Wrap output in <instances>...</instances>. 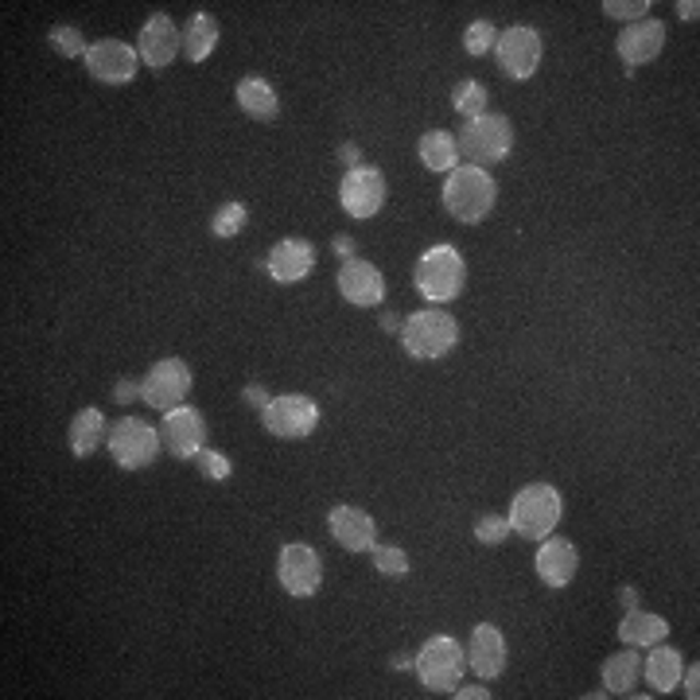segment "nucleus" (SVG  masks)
<instances>
[{"instance_id": "obj_7", "label": "nucleus", "mask_w": 700, "mask_h": 700, "mask_svg": "<svg viewBox=\"0 0 700 700\" xmlns=\"http://www.w3.org/2000/svg\"><path fill=\"white\" fill-rule=\"evenodd\" d=\"M161 443H164L161 428H152L149 420H141V417H124V420H117V425L109 428L106 448H109V455H114L117 467L144 471L149 463H156V455H161Z\"/></svg>"}, {"instance_id": "obj_28", "label": "nucleus", "mask_w": 700, "mask_h": 700, "mask_svg": "<svg viewBox=\"0 0 700 700\" xmlns=\"http://www.w3.org/2000/svg\"><path fill=\"white\" fill-rule=\"evenodd\" d=\"M214 47H218V20L211 12H195L183 27V55L191 62H203L211 59Z\"/></svg>"}, {"instance_id": "obj_24", "label": "nucleus", "mask_w": 700, "mask_h": 700, "mask_svg": "<svg viewBox=\"0 0 700 700\" xmlns=\"http://www.w3.org/2000/svg\"><path fill=\"white\" fill-rule=\"evenodd\" d=\"M639 674L642 657L634 654V646H627L622 654H612L607 665H603V689H607V697H630L634 685H639Z\"/></svg>"}, {"instance_id": "obj_18", "label": "nucleus", "mask_w": 700, "mask_h": 700, "mask_svg": "<svg viewBox=\"0 0 700 700\" xmlns=\"http://www.w3.org/2000/svg\"><path fill=\"white\" fill-rule=\"evenodd\" d=\"M339 293H343L346 304H355V308H378L381 296H385V276L378 273V265L370 261H343L339 269Z\"/></svg>"}, {"instance_id": "obj_41", "label": "nucleus", "mask_w": 700, "mask_h": 700, "mask_svg": "<svg viewBox=\"0 0 700 700\" xmlns=\"http://www.w3.org/2000/svg\"><path fill=\"white\" fill-rule=\"evenodd\" d=\"M452 697H460V700H487L490 689H487V685H467V689L452 692Z\"/></svg>"}, {"instance_id": "obj_1", "label": "nucleus", "mask_w": 700, "mask_h": 700, "mask_svg": "<svg viewBox=\"0 0 700 700\" xmlns=\"http://www.w3.org/2000/svg\"><path fill=\"white\" fill-rule=\"evenodd\" d=\"M495 191L498 187L487 171L475 168V164H463V168L448 171V179H443V211L452 214L455 222H463V226H475L495 206Z\"/></svg>"}, {"instance_id": "obj_35", "label": "nucleus", "mask_w": 700, "mask_h": 700, "mask_svg": "<svg viewBox=\"0 0 700 700\" xmlns=\"http://www.w3.org/2000/svg\"><path fill=\"white\" fill-rule=\"evenodd\" d=\"M195 460H199V471H203L206 479H214V483H226L234 475V463L226 460L222 452H211V448H203Z\"/></svg>"}, {"instance_id": "obj_26", "label": "nucleus", "mask_w": 700, "mask_h": 700, "mask_svg": "<svg viewBox=\"0 0 700 700\" xmlns=\"http://www.w3.org/2000/svg\"><path fill=\"white\" fill-rule=\"evenodd\" d=\"M420 152V164L428 171H455L460 168V144H455L452 133H443V129H428L417 144Z\"/></svg>"}, {"instance_id": "obj_19", "label": "nucleus", "mask_w": 700, "mask_h": 700, "mask_svg": "<svg viewBox=\"0 0 700 700\" xmlns=\"http://www.w3.org/2000/svg\"><path fill=\"white\" fill-rule=\"evenodd\" d=\"M328 530H331V537L351 553H366L378 545V522L366 514L363 506H346V502L335 506L328 518Z\"/></svg>"}, {"instance_id": "obj_43", "label": "nucleus", "mask_w": 700, "mask_h": 700, "mask_svg": "<svg viewBox=\"0 0 700 700\" xmlns=\"http://www.w3.org/2000/svg\"><path fill=\"white\" fill-rule=\"evenodd\" d=\"M677 16H681V20H697L700 16V4H697V0H681V4H677Z\"/></svg>"}, {"instance_id": "obj_25", "label": "nucleus", "mask_w": 700, "mask_h": 700, "mask_svg": "<svg viewBox=\"0 0 700 700\" xmlns=\"http://www.w3.org/2000/svg\"><path fill=\"white\" fill-rule=\"evenodd\" d=\"M241 114L253 117V121H273L281 114V102H276V90L269 86L265 79H241L238 90H234Z\"/></svg>"}, {"instance_id": "obj_39", "label": "nucleus", "mask_w": 700, "mask_h": 700, "mask_svg": "<svg viewBox=\"0 0 700 700\" xmlns=\"http://www.w3.org/2000/svg\"><path fill=\"white\" fill-rule=\"evenodd\" d=\"M339 161L346 164V171H355L358 164H363V152H358V144H343V149H339Z\"/></svg>"}, {"instance_id": "obj_20", "label": "nucleus", "mask_w": 700, "mask_h": 700, "mask_svg": "<svg viewBox=\"0 0 700 700\" xmlns=\"http://www.w3.org/2000/svg\"><path fill=\"white\" fill-rule=\"evenodd\" d=\"M533 568L537 577L545 580L549 588H568L577 580V568H580V553L572 541L565 537H545L541 541L537 557H533Z\"/></svg>"}, {"instance_id": "obj_21", "label": "nucleus", "mask_w": 700, "mask_h": 700, "mask_svg": "<svg viewBox=\"0 0 700 700\" xmlns=\"http://www.w3.org/2000/svg\"><path fill=\"white\" fill-rule=\"evenodd\" d=\"M467 665L475 669V677L495 681L506 674V639L495 622H479L471 630V646H467Z\"/></svg>"}, {"instance_id": "obj_12", "label": "nucleus", "mask_w": 700, "mask_h": 700, "mask_svg": "<svg viewBox=\"0 0 700 700\" xmlns=\"http://www.w3.org/2000/svg\"><path fill=\"white\" fill-rule=\"evenodd\" d=\"M137 67H141V55L124 44V39H98V44H90L86 51V71L98 82H106V86L133 82Z\"/></svg>"}, {"instance_id": "obj_4", "label": "nucleus", "mask_w": 700, "mask_h": 700, "mask_svg": "<svg viewBox=\"0 0 700 700\" xmlns=\"http://www.w3.org/2000/svg\"><path fill=\"white\" fill-rule=\"evenodd\" d=\"M455 144H460L463 161H471L475 168H479V164H498L514 149V124L502 114L471 117L460 129V137H455Z\"/></svg>"}, {"instance_id": "obj_29", "label": "nucleus", "mask_w": 700, "mask_h": 700, "mask_svg": "<svg viewBox=\"0 0 700 700\" xmlns=\"http://www.w3.org/2000/svg\"><path fill=\"white\" fill-rule=\"evenodd\" d=\"M452 106H455V114L460 117H483L487 114V86L483 82H475V79H467V82H460V86L452 90Z\"/></svg>"}, {"instance_id": "obj_30", "label": "nucleus", "mask_w": 700, "mask_h": 700, "mask_svg": "<svg viewBox=\"0 0 700 700\" xmlns=\"http://www.w3.org/2000/svg\"><path fill=\"white\" fill-rule=\"evenodd\" d=\"M249 222V206L246 203H222L211 218V234L214 238H238L241 226Z\"/></svg>"}, {"instance_id": "obj_44", "label": "nucleus", "mask_w": 700, "mask_h": 700, "mask_svg": "<svg viewBox=\"0 0 700 700\" xmlns=\"http://www.w3.org/2000/svg\"><path fill=\"white\" fill-rule=\"evenodd\" d=\"M619 603L627 607V612H630V607H639V592H634V588H622V592H619Z\"/></svg>"}, {"instance_id": "obj_5", "label": "nucleus", "mask_w": 700, "mask_h": 700, "mask_svg": "<svg viewBox=\"0 0 700 700\" xmlns=\"http://www.w3.org/2000/svg\"><path fill=\"white\" fill-rule=\"evenodd\" d=\"M413 276H417V288L425 300L448 304L463 293V284H467V265H463L455 246H432L420 253L417 273Z\"/></svg>"}, {"instance_id": "obj_14", "label": "nucleus", "mask_w": 700, "mask_h": 700, "mask_svg": "<svg viewBox=\"0 0 700 700\" xmlns=\"http://www.w3.org/2000/svg\"><path fill=\"white\" fill-rule=\"evenodd\" d=\"M164 448H168L176 460H195L199 452L206 448V420L199 408L179 405L171 413H164Z\"/></svg>"}, {"instance_id": "obj_16", "label": "nucleus", "mask_w": 700, "mask_h": 700, "mask_svg": "<svg viewBox=\"0 0 700 700\" xmlns=\"http://www.w3.org/2000/svg\"><path fill=\"white\" fill-rule=\"evenodd\" d=\"M665 47V27L662 20H639V24H630L619 39H615V51H619L622 67L627 74H634V67H646L662 55Z\"/></svg>"}, {"instance_id": "obj_27", "label": "nucleus", "mask_w": 700, "mask_h": 700, "mask_svg": "<svg viewBox=\"0 0 700 700\" xmlns=\"http://www.w3.org/2000/svg\"><path fill=\"white\" fill-rule=\"evenodd\" d=\"M102 436H106V417H102V408H82L79 417L71 420L67 440H71V452L79 455V460H86V455H94L102 448Z\"/></svg>"}, {"instance_id": "obj_17", "label": "nucleus", "mask_w": 700, "mask_h": 700, "mask_svg": "<svg viewBox=\"0 0 700 700\" xmlns=\"http://www.w3.org/2000/svg\"><path fill=\"white\" fill-rule=\"evenodd\" d=\"M265 269L276 284H300L316 269V246L308 238H281L269 249Z\"/></svg>"}, {"instance_id": "obj_33", "label": "nucleus", "mask_w": 700, "mask_h": 700, "mask_svg": "<svg viewBox=\"0 0 700 700\" xmlns=\"http://www.w3.org/2000/svg\"><path fill=\"white\" fill-rule=\"evenodd\" d=\"M495 44H498V32H495V24H490V20H475V24L463 32V51L475 55V59H479V55H487Z\"/></svg>"}, {"instance_id": "obj_32", "label": "nucleus", "mask_w": 700, "mask_h": 700, "mask_svg": "<svg viewBox=\"0 0 700 700\" xmlns=\"http://www.w3.org/2000/svg\"><path fill=\"white\" fill-rule=\"evenodd\" d=\"M373 568H378L381 577H408L413 560L398 545H373Z\"/></svg>"}, {"instance_id": "obj_40", "label": "nucleus", "mask_w": 700, "mask_h": 700, "mask_svg": "<svg viewBox=\"0 0 700 700\" xmlns=\"http://www.w3.org/2000/svg\"><path fill=\"white\" fill-rule=\"evenodd\" d=\"M331 246H335V253H339L343 261L355 258V238H346V234H335V241H331Z\"/></svg>"}, {"instance_id": "obj_36", "label": "nucleus", "mask_w": 700, "mask_h": 700, "mask_svg": "<svg viewBox=\"0 0 700 700\" xmlns=\"http://www.w3.org/2000/svg\"><path fill=\"white\" fill-rule=\"evenodd\" d=\"M603 12L612 20H630V24H639V20H646L650 0H603Z\"/></svg>"}, {"instance_id": "obj_9", "label": "nucleus", "mask_w": 700, "mask_h": 700, "mask_svg": "<svg viewBox=\"0 0 700 700\" xmlns=\"http://www.w3.org/2000/svg\"><path fill=\"white\" fill-rule=\"evenodd\" d=\"M276 580H281V588L293 600H308L323 584V557L311 545H304V541H293L276 557Z\"/></svg>"}, {"instance_id": "obj_42", "label": "nucleus", "mask_w": 700, "mask_h": 700, "mask_svg": "<svg viewBox=\"0 0 700 700\" xmlns=\"http://www.w3.org/2000/svg\"><path fill=\"white\" fill-rule=\"evenodd\" d=\"M681 677H685V697L697 700V697H700V674H697V665H692L689 674H681Z\"/></svg>"}, {"instance_id": "obj_23", "label": "nucleus", "mask_w": 700, "mask_h": 700, "mask_svg": "<svg viewBox=\"0 0 700 700\" xmlns=\"http://www.w3.org/2000/svg\"><path fill=\"white\" fill-rule=\"evenodd\" d=\"M665 634H669V622L654 612H639V607H630L619 622V639L627 646H657Z\"/></svg>"}, {"instance_id": "obj_13", "label": "nucleus", "mask_w": 700, "mask_h": 700, "mask_svg": "<svg viewBox=\"0 0 700 700\" xmlns=\"http://www.w3.org/2000/svg\"><path fill=\"white\" fill-rule=\"evenodd\" d=\"M339 203L351 218H373L385 206V176L378 168L346 171L339 183Z\"/></svg>"}, {"instance_id": "obj_45", "label": "nucleus", "mask_w": 700, "mask_h": 700, "mask_svg": "<svg viewBox=\"0 0 700 700\" xmlns=\"http://www.w3.org/2000/svg\"><path fill=\"white\" fill-rule=\"evenodd\" d=\"M381 328H385V331H401V316H398V311H385V316H381Z\"/></svg>"}, {"instance_id": "obj_22", "label": "nucleus", "mask_w": 700, "mask_h": 700, "mask_svg": "<svg viewBox=\"0 0 700 700\" xmlns=\"http://www.w3.org/2000/svg\"><path fill=\"white\" fill-rule=\"evenodd\" d=\"M642 674H646V681L654 685L657 692H674L677 681H681L685 674V657L677 654L674 646H650V657L642 662Z\"/></svg>"}, {"instance_id": "obj_3", "label": "nucleus", "mask_w": 700, "mask_h": 700, "mask_svg": "<svg viewBox=\"0 0 700 700\" xmlns=\"http://www.w3.org/2000/svg\"><path fill=\"white\" fill-rule=\"evenodd\" d=\"M560 522V495L549 483H530L510 502V533L525 541H545Z\"/></svg>"}, {"instance_id": "obj_6", "label": "nucleus", "mask_w": 700, "mask_h": 700, "mask_svg": "<svg viewBox=\"0 0 700 700\" xmlns=\"http://www.w3.org/2000/svg\"><path fill=\"white\" fill-rule=\"evenodd\" d=\"M417 677L425 689L432 692H452L460 689V677L467 669V654L452 634H432L425 646L417 650Z\"/></svg>"}, {"instance_id": "obj_2", "label": "nucleus", "mask_w": 700, "mask_h": 700, "mask_svg": "<svg viewBox=\"0 0 700 700\" xmlns=\"http://www.w3.org/2000/svg\"><path fill=\"white\" fill-rule=\"evenodd\" d=\"M455 343H460V323L440 308L413 311V316L401 323V346L408 351V358H420V363L452 355Z\"/></svg>"}, {"instance_id": "obj_8", "label": "nucleus", "mask_w": 700, "mask_h": 700, "mask_svg": "<svg viewBox=\"0 0 700 700\" xmlns=\"http://www.w3.org/2000/svg\"><path fill=\"white\" fill-rule=\"evenodd\" d=\"M261 425L281 440H304L320 428V405L308 393H281L261 408Z\"/></svg>"}, {"instance_id": "obj_34", "label": "nucleus", "mask_w": 700, "mask_h": 700, "mask_svg": "<svg viewBox=\"0 0 700 700\" xmlns=\"http://www.w3.org/2000/svg\"><path fill=\"white\" fill-rule=\"evenodd\" d=\"M506 537H510V518L483 514L479 522H475V541H483V545H502Z\"/></svg>"}, {"instance_id": "obj_11", "label": "nucleus", "mask_w": 700, "mask_h": 700, "mask_svg": "<svg viewBox=\"0 0 700 700\" xmlns=\"http://www.w3.org/2000/svg\"><path fill=\"white\" fill-rule=\"evenodd\" d=\"M495 51H498V67H502V74H510L514 82H525V79H533V74H537L541 51H545V47H541L537 27L514 24V27H506L502 36H498Z\"/></svg>"}, {"instance_id": "obj_46", "label": "nucleus", "mask_w": 700, "mask_h": 700, "mask_svg": "<svg viewBox=\"0 0 700 700\" xmlns=\"http://www.w3.org/2000/svg\"><path fill=\"white\" fill-rule=\"evenodd\" d=\"M393 669H408V654H398V657H393Z\"/></svg>"}, {"instance_id": "obj_38", "label": "nucleus", "mask_w": 700, "mask_h": 700, "mask_svg": "<svg viewBox=\"0 0 700 700\" xmlns=\"http://www.w3.org/2000/svg\"><path fill=\"white\" fill-rule=\"evenodd\" d=\"M241 398H246V405H253V408H265L269 401H273L265 390H261V385H246V390H241Z\"/></svg>"}, {"instance_id": "obj_31", "label": "nucleus", "mask_w": 700, "mask_h": 700, "mask_svg": "<svg viewBox=\"0 0 700 700\" xmlns=\"http://www.w3.org/2000/svg\"><path fill=\"white\" fill-rule=\"evenodd\" d=\"M47 39H51V47L62 55V59H86V51H90L86 39H82V32L71 24H55Z\"/></svg>"}, {"instance_id": "obj_37", "label": "nucleus", "mask_w": 700, "mask_h": 700, "mask_svg": "<svg viewBox=\"0 0 700 700\" xmlns=\"http://www.w3.org/2000/svg\"><path fill=\"white\" fill-rule=\"evenodd\" d=\"M133 398H141V381H133V378H121L114 385V401L117 405H129Z\"/></svg>"}, {"instance_id": "obj_15", "label": "nucleus", "mask_w": 700, "mask_h": 700, "mask_svg": "<svg viewBox=\"0 0 700 700\" xmlns=\"http://www.w3.org/2000/svg\"><path fill=\"white\" fill-rule=\"evenodd\" d=\"M179 51H183V32L176 27V20L164 16V12L144 20L141 39H137L141 62H149L152 71H164V67H171V59H176Z\"/></svg>"}, {"instance_id": "obj_10", "label": "nucleus", "mask_w": 700, "mask_h": 700, "mask_svg": "<svg viewBox=\"0 0 700 700\" xmlns=\"http://www.w3.org/2000/svg\"><path fill=\"white\" fill-rule=\"evenodd\" d=\"M187 393H191V366L183 358H161L141 378V401L149 408H161V413L179 408Z\"/></svg>"}]
</instances>
